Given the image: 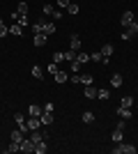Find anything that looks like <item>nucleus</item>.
Masks as SVG:
<instances>
[{"label": "nucleus", "mask_w": 138, "mask_h": 154, "mask_svg": "<svg viewBox=\"0 0 138 154\" xmlns=\"http://www.w3.org/2000/svg\"><path fill=\"white\" fill-rule=\"evenodd\" d=\"M138 147H133V145H122V143H118V147H113V154H136Z\"/></svg>", "instance_id": "f257e3e1"}, {"label": "nucleus", "mask_w": 138, "mask_h": 154, "mask_svg": "<svg viewBox=\"0 0 138 154\" xmlns=\"http://www.w3.org/2000/svg\"><path fill=\"white\" fill-rule=\"evenodd\" d=\"M26 127H28V131L41 129V120H39V117H35V115H30V120H26Z\"/></svg>", "instance_id": "f03ea898"}, {"label": "nucleus", "mask_w": 138, "mask_h": 154, "mask_svg": "<svg viewBox=\"0 0 138 154\" xmlns=\"http://www.w3.org/2000/svg\"><path fill=\"white\" fill-rule=\"evenodd\" d=\"M46 37H48L46 32H35V37H32V44L37 46V48H41V46L46 44Z\"/></svg>", "instance_id": "7ed1b4c3"}, {"label": "nucleus", "mask_w": 138, "mask_h": 154, "mask_svg": "<svg viewBox=\"0 0 138 154\" xmlns=\"http://www.w3.org/2000/svg\"><path fill=\"white\" fill-rule=\"evenodd\" d=\"M21 152L32 154V152H35V143L30 140V138H23V140H21Z\"/></svg>", "instance_id": "20e7f679"}, {"label": "nucleus", "mask_w": 138, "mask_h": 154, "mask_svg": "<svg viewBox=\"0 0 138 154\" xmlns=\"http://www.w3.org/2000/svg\"><path fill=\"white\" fill-rule=\"evenodd\" d=\"M69 48L76 51V53L81 51V37H78V35H72V37H69Z\"/></svg>", "instance_id": "39448f33"}, {"label": "nucleus", "mask_w": 138, "mask_h": 154, "mask_svg": "<svg viewBox=\"0 0 138 154\" xmlns=\"http://www.w3.org/2000/svg\"><path fill=\"white\" fill-rule=\"evenodd\" d=\"M39 120H41V127H48V124L53 122V110H44L39 115Z\"/></svg>", "instance_id": "423d86ee"}, {"label": "nucleus", "mask_w": 138, "mask_h": 154, "mask_svg": "<svg viewBox=\"0 0 138 154\" xmlns=\"http://www.w3.org/2000/svg\"><path fill=\"white\" fill-rule=\"evenodd\" d=\"M122 138H124V131L115 127V131H113V136H111V140L115 143V145H118V143H122Z\"/></svg>", "instance_id": "0eeeda50"}, {"label": "nucleus", "mask_w": 138, "mask_h": 154, "mask_svg": "<svg viewBox=\"0 0 138 154\" xmlns=\"http://www.w3.org/2000/svg\"><path fill=\"white\" fill-rule=\"evenodd\" d=\"M23 138H26V131H23V129H14L12 131V140L14 143H21Z\"/></svg>", "instance_id": "6e6552de"}, {"label": "nucleus", "mask_w": 138, "mask_h": 154, "mask_svg": "<svg viewBox=\"0 0 138 154\" xmlns=\"http://www.w3.org/2000/svg\"><path fill=\"white\" fill-rule=\"evenodd\" d=\"M46 138L44 140H39V143H35V154H46Z\"/></svg>", "instance_id": "1a4fd4ad"}, {"label": "nucleus", "mask_w": 138, "mask_h": 154, "mask_svg": "<svg viewBox=\"0 0 138 154\" xmlns=\"http://www.w3.org/2000/svg\"><path fill=\"white\" fill-rule=\"evenodd\" d=\"M83 94L87 97V99H97V88L94 85H85V92Z\"/></svg>", "instance_id": "9d476101"}, {"label": "nucleus", "mask_w": 138, "mask_h": 154, "mask_svg": "<svg viewBox=\"0 0 138 154\" xmlns=\"http://www.w3.org/2000/svg\"><path fill=\"white\" fill-rule=\"evenodd\" d=\"M44 138H46V131H37V129H35L32 136H30V140H32V143H39V140H44Z\"/></svg>", "instance_id": "9b49d317"}, {"label": "nucleus", "mask_w": 138, "mask_h": 154, "mask_svg": "<svg viewBox=\"0 0 138 154\" xmlns=\"http://www.w3.org/2000/svg\"><path fill=\"white\" fill-rule=\"evenodd\" d=\"M9 35H16V37H21V35H23V26H19V23H12V26H9Z\"/></svg>", "instance_id": "f8f14e48"}, {"label": "nucleus", "mask_w": 138, "mask_h": 154, "mask_svg": "<svg viewBox=\"0 0 138 154\" xmlns=\"http://www.w3.org/2000/svg\"><path fill=\"white\" fill-rule=\"evenodd\" d=\"M120 21H122V26H124V28L129 26V23H133V12H124Z\"/></svg>", "instance_id": "ddd939ff"}, {"label": "nucleus", "mask_w": 138, "mask_h": 154, "mask_svg": "<svg viewBox=\"0 0 138 154\" xmlns=\"http://www.w3.org/2000/svg\"><path fill=\"white\" fill-rule=\"evenodd\" d=\"M28 113H30V115H35V117H39L41 113H44V108H41V106H37V103H32V106L28 108Z\"/></svg>", "instance_id": "4468645a"}, {"label": "nucleus", "mask_w": 138, "mask_h": 154, "mask_svg": "<svg viewBox=\"0 0 138 154\" xmlns=\"http://www.w3.org/2000/svg\"><path fill=\"white\" fill-rule=\"evenodd\" d=\"M120 106L131 108V106H133V97H131V94H124V97H122V101H120Z\"/></svg>", "instance_id": "2eb2a0df"}, {"label": "nucleus", "mask_w": 138, "mask_h": 154, "mask_svg": "<svg viewBox=\"0 0 138 154\" xmlns=\"http://www.w3.org/2000/svg\"><path fill=\"white\" fill-rule=\"evenodd\" d=\"M113 51H115V46H113V44H104V46H101V55H104V58L113 55Z\"/></svg>", "instance_id": "dca6fc26"}, {"label": "nucleus", "mask_w": 138, "mask_h": 154, "mask_svg": "<svg viewBox=\"0 0 138 154\" xmlns=\"http://www.w3.org/2000/svg\"><path fill=\"white\" fill-rule=\"evenodd\" d=\"M122 81H124V78H122V74H113V76H111V85H113V88H120V85H122Z\"/></svg>", "instance_id": "f3484780"}, {"label": "nucleus", "mask_w": 138, "mask_h": 154, "mask_svg": "<svg viewBox=\"0 0 138 154\" xmlns=\"http://www.w3.org/2000/svg\"><path fill=\"white\" fill-rule=\"evenodd\" d=\"M118 115L122 117V120H129V117H131V110L124 108V106H120V108H118Z\"/></svg>", "instance_id": "a211bd4d"}, {"label": "nucleus", "mask_w": 138, "mask_h": 154, "mask_svg": "<svg viewBox=\"0 0 138 154\" xmlns=\"http://www.w3.org/2000/svg\"><path fill=\"white\" fill-rule=\"evenodd\" d=\"M67 78H69V76H67V71H58V74H55V83L62 85V83H67Z\"/></svg>", "instance_id": "6ab92c4d"}, {"label": "nucleus", "mask_w": 138, "mask_h": 154, "mask_svg": "<svg viewBox=\"0 0 138 154\" xmlns=\"http://www.w3.org/2000/svg\"><path fill=\"white\" fill-rule=\"evenodd\" d=\"M5 152H7V154H14V152H21V143H14V140H12V145H9V147H7V149H5Z\"/></svg>", "instance_id": "aec40b11"}, {"label": "nucleus", "mask_w": 138, "mask_h": 154, "mask_svg": "<svg viewBox=\"0 0 138 154\" xmlns=\"http://www.w3.org/2000/svg\"><path fill=\"white\" fill-rule=\"evenodd\" d=\"M92 81H94L92 74H81V83H83V85H92Z\"/></svg>", "instance_id": "412c9836"}, {"label": "nucleus", "mask_w": 138, "mask_h": 154, "mask_svg": "<svg viewBox=\"0 0 138 154\" xmlns=\"http://www.w3.org/2000/svg\"><path fill=\"white\" fill-rule=\"evenodd\" d=\"M9 35V26H5V21L0 19V37H7Z\"/></svg>", "instance_id": "4be33fe9"}, {"label": "nucleus", "mask_w": 138, "mask_h": 154, "mask_svg": "<svg viewBox=\"0 0 138 154\" xmlns=\"http://www.w3.org/2000/svg\"><path fill=\"white\" fill-rule=\"evenodd\" d=\"M83 122H85V124H92V122H94V113H90V110H87V113H83Z\"/></svg>", "instance_id": "5701e85b"}, {"label": "nucleus", "mask_w": 138, "mask_h": 154, "mask_svg": "<svg viewBox=\"0 0 138 154\" xmlns=\"http://www.w3.org/2000/svg\"><path fill=\"white\" fill-rule=\"evenodd\" d=\"M78 9H81V7L76 5V2H69V7H67V12L72 14V16H74V14H78Z\"/></svg>", "instance_id": "b1692460"}, {"label": "nucleus", "mask_w": 138, "mask_h": 154, "mask_svg": "<svg viewBox=\"0 0 138 154\" xmlns=\"http://www.w3.org/2000/svg\"><path fill=\"white\" fill-rule=\"evenodd\" d=\"M76 55H78V53L69 48V53H65V60H67V62H74V60H76Z\"/></svg>", "instance_id": "393cba45"}, {"label": "nucleus", "mask_w": 138, "mask_h": 154, "mask_svg": "<svg viewBox=\"0 0 138 154\" xmlns=\"http://www.w3.org/2000/svg\"><path fill=\"white\" fill-rule=\"evenodd\" d=\"M58 62H53V60H51V62H48V74H53V76H55V74H58Z\"/></svg>", "instance_id": "a878e982"}, {"label": "nucleus", "mask_w": 138, "mask_h": 154, "mask_svg": "<svg viewBox=\"0 0 138 154\" xmlns=\"http://www.w3.org/2000/svg\"><path fill=\"white\" fill-rule=\"evenodd\" d=\"M90 60H92V62H101V60H104L101 51H99V53H90Z\"/></svg>", "instance_id": "bb28decb"}, {"label": "nucleus", "mask_w": 138, "mask_h": 154, "mask_svg": "<svg viewBox=\"0 0 138 154\" xmlns=\"http://www.w3.org/2000/svg\"><path fill=\"white\" fill-rule=\"evenodd\" d=\"M76 60H78L81 64H85L87 60H90V55H87V53H78V55H76Z\"/></svg>", "instance_id": "cd10ccee"}, {"label": "nucleus", "mask_w": 138, "mask_h": 154, "mask_svg": "<svg viewBox=\"0 0 138 154\" xmlns=\"http://www.w3.org/2000/svg\"><path fill=\"white\" fill-rule=\"evenodd\" d=\"M32 30H35V32H44V21H37V23H32Z\"/></svg>", "instance_id": "c85d7f7f"}, {"label": "nucleus", "mask_w": 138, "mask_h": 154, "mask_svg": "<svg viewBox=\"0 0 138 154\" xmlns=\"http://www.w3.org/2000/svg\"><path fill=\"white\" fill-rule=\"evenodd\" d=\"M44 32L46 35H53V32H55V26H53V23H44Z\"/></svg>", "instance_id": "c756f323"}, {"label": "nucleus", "mask_w": 138, "mask_h": 154, "mask_svg": "<svg viewBox=\"0 0 138 154\" xmlns=\"http://www.w3.org/2000/svg\"><path fill=\"white\" fill-rule=\"evenodd\" d=\"M53 62H65V53H53Z\"/></svg>", "instance_id": "7c9ffc66"}, {"label": "nucleus", "mask_w": 138, "mask_h": 154, "mask_svg": "<svg viewBox=\"0 0 138 154\" xmlns=\"http://www.w3.org/2000/svg\"><path fill=\"white\" fill-rule=\"evenodd\" d=\"M32 76H35V78H37V81H39V78H41V76H44V71H41V69H39V67H32Z\"/></svg>", "instance_id": "2f4dec72"}, {"label": "nucleus", "mask_w": 138, "mask_h": 154, "mask_svg": "<svg viewBox=\"0 0 138 154\" xmlns=\"http://www.w3.org/2000/svg\"><path fill=\"white\" fill-rule=\"evenodd\" d=\"M69 64H72V71H74V74H78V71H81V62H78V60H74V62H69Z\"/></svg>", "instance_id": "473e14b6"}, {"label": "nucleus", "mask_w": 138, "mask_h": 154, "mask_svg": "<svg viewBox=\"0 0 138 154\" xmlns=\"http://www.w3.org/2000/svg\"><path fill=\"white\" fill-rule=\"evenodd\" d=\"M111 97V92H106V90H97V99H108Z\"/></svg>", "instance_id": "72a5a7b5"}, {"label": "nucleus", "mask_w": 138, "mask_h": 154, "mask_svg": "<svg viewBox=\"0 0 138 154\" xmlns=\"http://www.w3.org/2000/svg\"><path fill=\"white\" fill-rule=\"evenodd\" d=\"M53 12H55V7H53V5H44V14H53Z\"/></svg>", "instance_id": "f704fd0d"}, {"label": "nucleus", "mask_w": 138, "mask_h": 154, "mask_svg": "<svg viewBox=\"0 0 138 154\" xmlns=\"http://www.w3.org/2000/svg\"><path fill=\"white\" fill-rule=\"evenodd\" d=\"M16 23H19V26H23V28H26V26H28V16H21V19L16 21Z\"/></svg>", "instance_id": "c9c22d12"}, {"label": "nucleus", "mask_w": 138, "mask_h": 154, "mask_svg": "<svg viewBox=\"0 0 138 154\" xmlns=\"http://www.w3.org/2000/svg\"><path fill=\"white\" fill-rule=\"evenodd\" d=\"M58 7H62V9H67V7H69V0H58Z\"/></svg>", "instance_id": "e433bc0d"}, {"label": "nucleus", "mask_w": 138, "mask_h": 154, "mask_svg": "<svg viewBox=\"0 0 138 154\" xmlns=\"http://www.w3.org/2000/svg\"><path fill=\"white\" fill-rule=\"evenodd\" d=\"M51 16H53V19H62V12H60V9H55V12H53Z\"/></svg>", "instance_id": "4c0bfd02"}, {"label": "nucleus", "mask_w": 138, "mask_h": 154, "mask_svg": "<svg viewBox=\"0 0 138 154\" xmlns=\"http://www.w3.org/2000/svg\"><path fill=\"white\" fill-rule=\"evenodd\" d=\"M136 92H138V88H136Z\"/></svg>", "instance_id": "58836bf2"}]
</instances>
